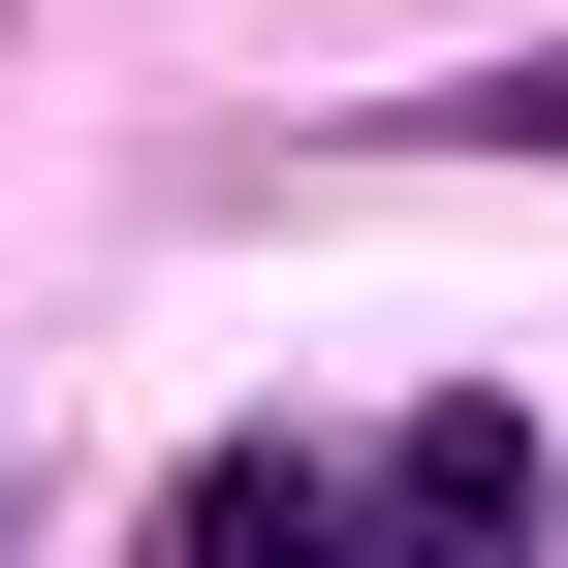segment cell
Here are the masks:
<instances>
[{"label": "cell", "instance_id": "1", "mask_svg": "<svg viewBox=\"0 0 568 568\" xmlns=\"http://www.w3.org/2000/svg\"><path fill=\"white\" fill-rule=\"evenodd\" d=\"M537 410L506 379H443V410H379V443H347V568H537Z\"/></svg>", "mask_w": 568, "mask_h": 568}, {"label": "cell", "instance_id": "2", "mask_svg": "<svg viewBox=\"0 0 568 568\" xmlns=\"http://www.w3.org/2000/svg\"><path fill=\"white\" fill-rule=\"evenodd\" d=\"M159 568H347V474L316 443H190L159 474Z\"/></svg>", "mask_w": 568, "mask_h": 568}, {"label": "cell", "instance_id": "3", "mask_svg": "<svg viewBox=\"0 0 568 568\" xmlns=\"http://www.w3.org/2000/svg\"><path fill=\"white\" fill-rule=\"evenodd\" d=\"M410 126H443V159H568V32H537V63H443Z\"/></svg>", "mask_w": 568, "mask_h": 568}, {"label": "cell", "instance_id": "4", "mask_svg": "<svg viewBox=\"0 0 568 568\" xmlns=\"http://www.w3.org/2000/svg\"><path fill=\"white\" fill-rule=\"evenodd\" d=\"M0 537H32V506H0Z\"/></svg>", "mask_w": 568, "mask_h": 568}]
</instances>
